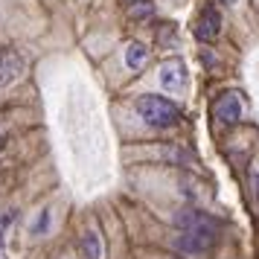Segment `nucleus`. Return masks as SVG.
<instances>
[{
  "mask_svg": "<svg viewBox=\"0 0 259 259\" xmlns=\"http://www.w3.org/2000/svg\"><path fill=\"white\" fill-rule=\"evenodd\" d=\"M181 224V233L175 236V250H181L184 256L198 259L204 253H210L215 242H219V222L204 215V212H187L178 219Z\"/></svg>",
  "mask_w": 259,
  "mask_h": 259,
  "instance_id": "obj_1",
  "label": "nucleus"
},
{
  "mask_svg": "<svg viewBox=\"0 0 259 259\" xmlns=\"http://www.w3.org/2000/svg\"><path fill=\"white\" fill-rule=\"evenodd\" d=\"M134 108H137L140 119H146L154 128H172V125L181 122V108H178L175 102L163 99V96H152V94L140 96V99L134 102Z\"/></svg>",
  "mask_w": 259,
  "mask_h": 259,
  "instance_id": "obj_2",
  "label": "nucleus"
},
{
  "mask_svg": "<svg viewBox=\"0 0 259 259\" xmlns=\"http://www.w3.org/2000/svg\"><path fill=\"white\" fill-rule=\"evenodd\" d=\"M212 117L219 119L222 125H236L239 119L245 117L242 94H236V91H224V94L212 102Z\"/></svg>",
  "mask_w": 259,
  "mask_h": 259,
  "instance_id": "obj_3",
  "label": "nucleus"
},
{
  "mask_svg": "<svg viewBox=\"0 0 259 259\" xmlns=\"http://www.w3.org/2000/svg\"><path fill=\"white\" fill-rule=\"evenodd\" d=\"M157 79H160V88H163L166 94H181V91H187V64L181 59H166L160 61V67H157Z\"/></svg>",
  "mask_w": 259,
  "mask_h": 259,
  "instance_id": "obj_4",
  "label": "nucleus"
},
{
  "mask_svg": "<svg viewBox=\"0 0 259 259\" xmlns=\"http://www.w3.org/2000/svg\"><path fill=\"white\" fill-rule=\"evenodd\" d=\"M24 56L18 53L15 47H0V91L3 88H9L21 79V73H24Z\"/></svg>",
  "mask_w": 259,
  "mask_h": 259,
  "instance_id": "obj_5",
  "label": "nucleus"
},
{
  "mask_svg": "<svg viewBox=\"0 0 259 259\" xmlns=\"http://www.w3.org/2000/svg\"><path fill=\"white\" fill-rule=\"evenodd\" d=\"M195 35L201 38V41H215V38L222 35V15H219V9L215 6H207L204 12L198 15V24H195Z\"/></svg>",
  "mask_w": 259,
  "mask_h": 259,
  "instance_id": "obj_6",
  "label": "nucleus"
},
{
  "mask_svg": "<svg viewBox=\"0 0 259 259\" xmlns=\"http://www.w3.org/2000/svg\"><path fill=\"white\" fill-rule=\"evenodd\" d=\"M125 64H128V70L140 73L149 64V47L140 44V41H131L128 47H125Z\"/></svg>",
  "mask_w": 259,
  "mask_h": 259,
  "instance_id": "obj_7",
  "label": "nucleus"
},
{
  "mask_svg": "<svg viewBox=\"0 0 259 259\" xmlns=\"http://www.w3.org/2000/svg\"><path fill=\"white\" fill-rule=\"evenodd\" d=\"M79 253L84 259H102V239L94 230H84L82 239H79Z\"/></svg>",
  "mask_w": 259,
  "mask_h": 259,
  "instance_id": "obj_8",
  "label": "nucleus"
},
{
  "mask_svg": "<svg viewBox=\"0 0 259 259\" xmlns=\"http://www.w3.org/2000/svg\"><path fill=\"white\" fill-rule=\"evenodd\" d=\"M152 12H154V6L149 3V0H137V3L128 9V15L131 18H137V21H140V18H149Z\"/></svg>",
  "mask_w": 259,
  "mask_h": 259,
  "instance_id": "obj_9",
  "label": "nucleus"
},
{
  "mask_svg": "<svg viewBox=\"0 0 259 259\" xmlns=\"http://www.w3.org/2000/svg\"><path fill=\"white\" fill-rule=\"evenodd\" d=\"M44 224H47V212H44V215H41V219L32 224V230H35V233H38V230H44Z\"/></svg>",
  "mask_w": 259,
  "mask_h": 259,
  "instance_id": "obj_10",
  "label": "nucleus"
},
{
  "mask_svg": "<svg viewBox=\"0 0 259 259\" xmlns=\"http://www.w3.org/2000/svg\"><path fill=\"white\" fill-rule=\"evenodd\" d=\"M224 3H236V0H224Z\"/></svg>",
  "mask_w": 259,
  "mask_h": 259,
  "instance_id": "obj_11",
  "label": "nucleus"
}]
</instances>
